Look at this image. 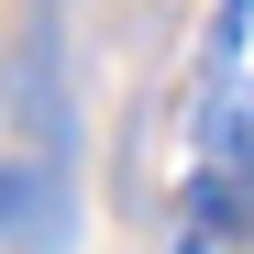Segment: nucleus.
Returning a JSON list of instances; mask_svg holds the SVG:
<instances>
[{"mask_svg":"<svg viewBox=\"0 0 254 254\" xmlns=\"http://www.w3.org/2000/svg\"><path fill=\"white\" fill-rule=\"evenodd\" d=\"M243 33H254V0H221V22H210V66H232Z\"/></svg>","mask_w":254,"mask_h":254,"instance_id":"7ed1b4c3","label":"nucleus"},{"mask_svg":"<svg viewBox=\"0 0 254 254\" xmlns=\"http://www.w3.org/2000/svg\"><path fill=\"white\" fill-rule=\"evenodd\" d=\"M177 254H254V177H199L188 221H177Z\"/></svg>","mask_w":254,"mask_h":254,"instance_id":"f257e3e1","label":"nucleus"},{"mask_svg":"<svg viewBox=\"0 0 254 254\" xmlns=\"http://www.w3.org/2000/svg\"><path fill=\"white\" fill-rule=\"evenodd\" d=\"M199 155H210V177H254V89L243 77L199 100Z\"/></svg>","mask_w":254,"mask_h":254,"instance_id":"f03ea898","label":"nucleus"}]
</instances>
